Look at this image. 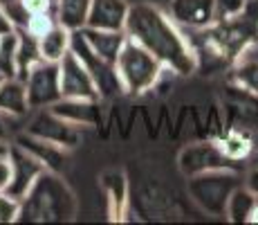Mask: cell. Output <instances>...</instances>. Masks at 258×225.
<instances>
[{
  "label": "cell",
  "mask_w": 258,
  "mask_h": 225,
  "mask_svg": "<svg viewBox=\"0 0 258 225\" xmlns=\"http://www.w3.org/2000/svg\"><path fill=\"white\" fill-rule=\"evenodd\" d=\"M126 34L153 52L175 74H191L198 68V57L177 23L160 7L148 3L131 5L126 21Z\"/></svg>",
  "instance_id": "obj_1"
},
{
  "label": "cell",
  "mask_w": 258,
  "mask_h": 225,
  "mask_svg": "<svg viewBox=\"0 0 258 225\" xmlns=\"http://www.w3.org/2000/svg\"><path fill=\"white\" fill-rule=\"evenodd\" d=\"M74 214L77 201L72 189L61 180L58 171L45 169L21 201L18 221H70Z\"/></svg>",
  "instance_id": "obj_2"
},
{
  "label": "cell",
  "mask_w": 258,
  "mask_h": 225,
  "mask_svg": "<svg viewBox=\"0 0 258 225\" xmlns=\"http://www.w3.org/2000/svg\"><path fill=\"white\" fill-rule=\"evenodd\" d=\"M164 68L166 66L155 54L148 52L137 41H133L131 36L126 38L115 63V72L119 77V83H121V90L131 95H142L151 90L157 83V79L162 77Z\"/></svg>",
  "instance_id": "obj_3"
},
{
  "label": "cell",
  "mask_w": 258,
  "mask_h": 225,
  "mask_svg": "<svg viewBox=\"0 0 258 225\" xmlns=\"http://www.w3.org/2000/svg\"><path fill=\"white\" fill-rule=\"evenodd\" d=\"M238 187V176L234 169H218V171L198 173L188 178L191 198L211 216H225L229 196Z\"/></svg>",
  "instance_id": "obj_4"
},
{
  "label": "cell",
  "mask_w": 258,
  "mask_h": 225,
  "mask_svg": "<svg viewBox=\"0 0 258 225\" xmlns=\"http://www.w3.org/2000/svg\"><path fill=\"white\" fill-rule=\"evenodd\" d=\"M25 86H27V102L29 108H49L56 104L61 95V70L56 61L38 59L25 74Z\"/></svg>",
  "instance_id": "obj_5"
},
{
  "label": "cell",
  "mask_w": 258,
  "mask_h": 225,
  "mask_svg": "<svg viewBox=\"0 0 258 225\" xmlns=\"http://www.w3.org/2000/svg\"><path fill=\"white\" fill-rule=\"evenodd\" d=\"M218 169H234V160L225 156L220 144L196 142L182 149L180 171L186 178L198 176V173H207V171H218Z\"/></svg>",
  "instance_id": "obj_6"
},
{
  "label": "cell",
  "mask_w": 258,
  "mask_h": 225,
  "mask_svg": "<svg viewBox=\"0 0 258 225\" xmlns=\"http://www.w3.org/2000/svg\"><path fill=\"white\" fill-rule=\"evenodd\" d=\"M58 70H61V95L63 97H81V99L101 97L92 72L72 50L66 52V57L58 61Z\"/></svg>",
  "instance_id": "obj_7"
},
{
  "label": "cell",
  "mask_w": 258,
  "mask_h": 225,
  "mask_svg": "<svg viewBox=\"0 0 258 225\" xmlns=\"http://www.w3.org/2000/svg\"><path fill=\"white\" fill-rule=\"evenodd\" d=\"M9 160H12L14 173H12V183H9V187L5 189V192H7L9 196L23 201V198L27 196V192L32 189V185L36 183V178L45 171V164L14 142H12V151H9Z\"/></svg>",
  "instance_id": "obj_8"
},
{
  "label": "cell",
  "mask_w": 258,
  "mask_h": 225,
  "mask_svg": "<svg viewBox=\"0 0 258 225\" xmlns=\"http://www.w3.org/2000/svg\"><path fill=\"white\" fill-rule=\"evenodd\" d=\"M27 133L47 140V142H54V144H58V147H63V149H72V147H77L79 144L81 126H77V124L58 117L56 113H52L49 108H45V113H41L36 119H32Z\"/></svg>",
  "instance_id": "obj_9"
},
{
  "label": "cell",
  "mask_w": 258,
  "mask_h": 225,
  "mask_svg": "<svg viewBox=\"0 0 258 225\" xmlns=\"http://www.w3.org/2000/svg\"><path fill=\"white\" fill-rule=\"evenodd\" d=\"M168 16L186 29H205L218 18V7L216 0H171Z\"/></svg>",
  "instance_id": "obj_10"
},
{
  "label": "cell",
  "mask_w": 258,
  "mask_h": 225,
  "mask_svg": "<svg viewBox=\"0 0 258 225\" xmlns=\"http://www.w3.org/2000/svg\"><path fill=\"white\" fill-rule=\"evenodd\" d=\"M128 12H131V5L126 0H92L86 27L126 32Z\"/></svg>",
  "instance_id": "obj_11"
},
{
  "label": "cell",
  "mask_w": 258,
  "mask_h": 225,
  "mask_svg": "<svg viewBox=\"0 0 258 225\" xmlns=\"http://www.w3.org/2000/svg\"><path fill=\"white\" fill-rule=\"evenodd\" d=\"M14 144H18L21 149H25L27 153H32L36 160H41L45 164V169L49 171H58V169L66 164V158H68V149L58 147L54 142H47L43 138H36L32 133H18L14 138Z\"/></svg>",
  "instance_id": "obj_12"
},
{
  "label": "cell",
  "mask_w": 258,
  "mask_h": 225,
  "mask_svg": "<svg viewBox=\"0 0 258 225\" xmlns=\"http://www.w3.org/2000/svg\"><path fill=\"white\" fill-rule=\"evenodd\" d=\"M99 99H81V97H61L49 111L58 117L77 124V126H92L99 122Z\"/></svg>",
  "instance_id": "obj_13"
},
{
  "label": "cell",
  "mask_w": 258,
  "mask_h": 225,
  "mask_svg": "<svg viewBox=\"0 0 258 225\" xmlns=\"http://www.w3.org/2000/svg\"><path fill=\"white\" fill-rule=\"evenodd\" d=\"M86 36L88 45L101 61H106L108 66H115L117 57L121 52L123 43H126L128 34L126 32H112V29H92V27H83L81 29Z\"/></svg>",
  "instance_id": "obj_14"
},
{
  "label": "cell",
  "mask_w": 258,
  "mask_h": 225,
  "mask_svg": "<svg viewBox=\"0 0 258 225\" xmlns=\"http://www.w3.org/2000/svg\"><path fill=\"white\" fill-rule=\"evenodd\" d=\"M101 187L108 198V216H110V221H121L128 201L126 176L121 171H117V169H110V171H106L101 176Z\"/></svg>",
  "instance_id": "obj_15"
},
{
  "label": "cell",
  "mask_w": 258,
  "mask_h": 225,
  "mask_svg": "<svg viewBox=\"0 0 258 225\" xmlns=\"http://www.w3.org/2000/svg\"><path fill=\"white\" fill-rule=\"evenodd\" d=\"M234 79L238 86L258 95V41H249L234 61Z\"/></svg>",
  "instance_id": "obj_16"
},
{
  "label": "cell",
  "mask_w": 258,
  "mask_h": 225,
  "mask_svg": "<svg viewBox=\"0 0 258 225\" xmlns=\"http://www.w3.org/2000/svg\"><path fill=\"white\" fill-rule=\"evenodd\" d=\"M0 111L25 117L29 108L27 102V86L21 77H5L0 83Z\"/></svg>",
  "instance_id": "obj_17"
},
{
  "label": "cell",
  "mask_w": 258,
  "mask_h": 225,
  "mask_svg": "<svg viewBox=\"0 0 258 225\" xmlns=\"http://www.w3.org/2000/svg\"><path fill=\"white\" fill-rule=\"evenodd\" d=\"M38 38V50L41 57L47 61H61L66 57V52H70V43H72V32L68 27H63L61 23H54L47 32H43Z\"/></svg>",
  "instance_id": "obj_18"
},
{
  "label": "cell",
  "mask_w": 258,
  "mask_h": 225,
  "mask_svg": "<svg viewBox=\"0 0 258 225\" xmlns=\"http://www.w3.org/2000/svg\"><path fill=\"white\" fill-rule=\"evenodd\" d=\"M92 0H56V21L70 32L83 29L88 25Z\"/></svg>",
  "instance_id": "obj_19"
},
{
  "label": "cell",
  "mask_w": 258,
  "mask_h": 225,
  "mask_svg": "<svg viewBox=\"0 0 258 225\" xmlns=\"http://www.w3.org/2000/svg\"><path fill=\"white\" fill-rule=\"evenodd\" d=\"M258 205V196L251 192L247 185H238L234 189V194L229 196V203H227V212L225 218L231 223H249V216L254 212V207Z\"/></svg>",
  "instance_id": "obj_20"
},
{
  "label": "cell",
  "mask_w": 258,
  "mask_h": 225,
  "mask_svg": "<svg viewBox=\"0 0 258 225\" xmlns=\"http://www.w3.org/2000/svg\"><path fill=\"white\" fill-rule=\"evenodd\" d=\"M18 29L0 36V74L3 77H18Z\"/></svg>",
  "instance_id": "obj_21"
},
{
  "label": "cell",
  "mask_w": 258,
  "mask_h": 225,
  "mask_svg": "<svg viewBox=\"0 0 258 225\" xmlns=\"http://www.w3.org/2000/svg\"><path fill=\"white\" fill-rule=\"evenodd\" d=\"M18 36H21V43H18V77L25 79L27 70L43 57L41 50H38V38L29 29H18Z\"/></svg>",
  "instance_id": "obj_22"
},
{
  "label": "cell",
  "mask_w": 258,
  "mask_h": 225,
  "mask_svg": "<svg viewBox=\"0 0 258 225\" xmlns=\"http://www.w3.org/2000/svg\"><path fill=\"white\" fill-rule=\"evenodd\" d=\"M220 147H222V151H225V156L236 162V160H242V158L249 156L251 140L247 138V135H242V133H229Z\"/></svg>",
  "instance_id": "obj_23"
},
{
  "label": "cell",
  "mask_w": 258,
  "mask_h": 225,
  "mask_svg": "<svg viewBox=\"0 0 258 225\" xmlns=\"http://www.w3.org/2000/svg\"><path fill=\"white\" fill-rule=\"evenodd\" d=\"M5 12H7L14 29H27L29 23H32V14L25 7L23 0H9V3H5Z\"/></svg>",
  "instance_id": "obj_24"
},
{
  "label": "cell",
  "mask_w": 258,
  "mask_h": 225,
  "mask_svg": "<svg viewBox=\"0 0 258 225\" xmlns=\"http://www.w3.org/2000/svg\"><path fill=\"white\" fill-rule=\"evenodd\" d=\"M21 218V201L0 192V223H16Z\"/></svg>",
  "instance_id": "obj_25"
},
{
  "label": "cell",
  "mask_w": 258,
  "mask_h": 225,
  "mask_svg": "<svg viewBox=\"0 0 258 225\" xmlns=\"http://www.w3.org/2000/svg\"><path fill=\"white\" fill-rule=\"evenodd\" d=\"M247 0H216L218 16L220 18H236L242 14Z\"/></svg>",
  "instance_id": "obj_26"
},
{
  "label": "cell",
  "mask_w": 258,
  "mask_h": 225,
  "mask_svg": "<svg viewBox=\"0 0 258 225\" xmlns=\"http://www.w3.org/2000/svg\"><path fill=\"white\" fill-rule=\"evenodd\" d=\"M18 119L21 117H16V115H9V113L0 111V140H5V142H14Z\"/></svg>",
  "instance_id": "obj_27"
},
{
  "label": "cell",
  "mask_w": 258,
  "mask_h": 225,
  "mask_svg": "<svg viewBox=\"0 0 258 225\" xmlns=\"http://www.w3.org/2000/svg\"><path fill=\"white\" fill-rule=\"evenodd\" d=\"M23 3L32 16H41V14H49V9H52V5L56 0H23Z\"/></svg>",
  "instance_id": "obj_28"
},
{
  "label": "cell",
  "mask_w": 258,
  "mask_h": 225,
  "mask_svg": "<svg viewBox=\"0 0 258 225\" xmlns=\"http://www.w3.org/2000/svg\"><path fill=\"white\" fill-rule=\"evenodd\" d=\"M12 160H9V156H3L0 158V192H5V189L9 187V183H12Z\"/></svg>",
  "instance_id": "obj_29"
},
{
  "label": "cell",
  "mask_w": 258,
  "mask_h": 225,
  "mask_svg": "<svg viewBox=\"0 0 258 225\" xmlns=\"http://www.w3.org/2000/svg\"><path fill=\"white\" fill-rule=\"evenodd\" d=\"M7 32H14V25H12V21H9L7 12H5V5L0 3V36L7 34Z\"/></svg>",
  "instance_id": "obj_30"
},
{
  "label": "cell",
  "mask_w": 258,
  "mask_h": 225,
  "mask_svg": "<svg viewBox=\"0 0 258 225\" xmlns=\"http://www.w3.org/2000/svg\"><path fill=\"white\" fill-rule=\"evenodd\" d=\"M245 185H247V187H249V189H251V192H254V194H256V196H258V169H254V171H251V173H249V176H247V180H245Z\"/></svg>",
  "instance_id": "obj_31"
},
{
  "label": "cell",
  "mask_w": 258,
  "mask_h": 225,
  "mask_svg": "<svg viewBox=\"0 0 258 225\" xmlns=\"http://www.w3.org/2000/svg\"><path fill=\"white\" fill-rule=\"evenodd\" d=\"M9 151H12V142H5V140H0V158L9 156Z\"/></svg>",
  "instance_id": "obj_32"
},
{
  "label": "cell",
  "mask_w": 258,
  "mask_h": 225,
  "mask_svg": "<svg viewBox=\"0 0 258 225\" xmlns=\"http://www.w3.org/2000/svg\"><path fill=\"white\" fill-rule=\"evenodd\" d=\"M249 223H258V205L254 207V212H251V216H249Z\"/></svg>",
  "instance_id": "obj_33"
},
{
  "label": "cell",
  "mask_w": 258,
  "mask_h": 225,
  "mask_svg": "<svg viewBox=\"0 0 258 225\" xmlns=\"http://www.w3.org/2000/svg\"><path fill=\"white\" fill-rule=\"evenodd\" d=\"M3 79H5V77H3V74H0V83H3Z\"/></svg>",
  "instance_id": "obj_34"
},
{
  "label": "cell",
  "mask_w": 258,
  "mask_h": 225,
  "mask_svg": "<svg viewBox=\"0 0 258 225\" xmlns=\"http://www.w3.org/2000/svg\"><path fill=\"white\" fill-rule=\"evenodd\" d=\"M0 3H3V5H5V3H9V0H0Z\"/></svg>",
  "instance_id": "obj_35"
}]
</instances>
